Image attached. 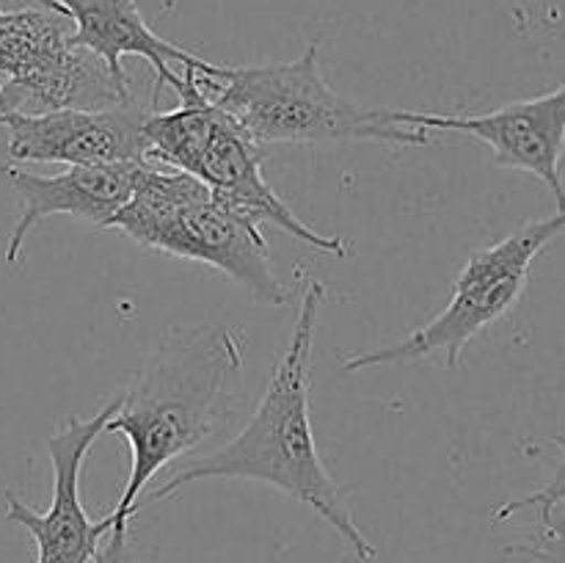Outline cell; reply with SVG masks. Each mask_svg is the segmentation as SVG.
Here are the masks:
<instances>
[{"instance_id": "6da1fadb", "label": "cell", "mask_w": 565, "mask_h": 563, "mask_svg": "<svg viewBox=\"0 0 565 563\" xmlns=\"http://www.w3.org/2000/svg\"><path fill=\"white\" fill-rule=\"evenodd\" d=\"M243 403L241 331L224 323L169 326L119 392V408L105 428L119 434L132 456L125 491L105 517L110 530L127 528L149 480L207 436L230 428Z\"/></svg>"}, {"instance_id": "7a4b0ae2", "label": "cell", "mask_w": 565, "mask_h": 563, "mask_svg": "<svg viewBox=\"0 0 565 563\" xmlns=\"http://www.w3.org/2000/svg\"><path fill=\"white\" fill-rule=\"evenodd\" d=\"M326 296H329V287L323 282H309L298 304L290 340L274 364L268 390L248 423L237 431V436H232L215 453L193 458L185 467L177 469L147 497V502L169 500L193 480H259L312 508L351 546L359 563H375L379 552L353 519L351 489L337 484L334 475L326 469L318 442H315L312 414H309L315 329H318V315Z\"/></svg>"}, {"instance_id": "3957f363", "label": "cell", "mask_w": 565, "mask_h": 563, "mask_svg": "<svg viewBox=\"0 0 565 563\" xmlns=\"http://www.w3.org/2000/svg\"><path fill=\"white\" fill-rule=\"evenodd\" d=\"M193 81L257 147L329 141H375L386 147L430 144V130L403 125L397 110L373 108L337 94L320 72V39H312L296 61L218 64L215 75L193 70Z\"/></svg>"}, {"instance_id": "277c9868", "label": "cell", "mask_w": 565, "mask_h": 563, "mask_svg": "<svg viewBox=\"0 0 565 563\" xmlns=\"http://www.w3.org/2000/svg\"><path fill=\"white\" fill-rule=\"evenodd\" d=\"M105 230L121 232L149 252L210 265L268 307L290 298L257 221L226 208L185 171L143 163L130 199Z\"/></svg>"}, {"instance_id": "5b68a950", "label": "cell", "mask_w": 565, "mask_h": 563, "mask_svg": "<svg viewBox=\"0 0 565 563\" xmlns=\"http://www.w3.org/2000/svg\"><path fill=\"white\" fill-rule=\"evenodd\" d=\"M180 105L154 110L143 119V160L185 171L210 188L218 202L235 213L263 224H274L296 241L334 257H348L351 246L342 237H326L303 224L263 174L259 147L241 130L235 119L210 103L193 81V70H182L171 88Z\"/></svg>"}, {"instance_id": "8992f818", "label": "cell", "mask_w": 565, "mask_h": 563, "mask_svg": "<svg viewBox=\"0 0 565 563\" xmlns=\"http://www.w3.org/2000/svg\"><path fill=\"white\" fill-rule=\"evenodd\" d=\"M565 232V210L530 221L491 246L475 248L458 274L447 307L408 337L386 346L356 351L340 362L345 373L406 364L445 353L447 368L461 364V353L480 331L505 318L530 279L535 257Z\"/></svg>"}, {"instance_id": "52a82bcc", "label": "cell", "mask_w": 565, "mask_h": 563, "mask_svg": "<svg viewBox=\"0 0 565 563\" xmlns=\"http://www.w3.org/2000/svg\"><path fill=\"white\" fill-rule=\"evenodd\" d=\"M72 31L70 17L53 9H0V75L39 110L132 103L130 83L116 81L97 55L77 47Z\"/></svg>"}, {"instance_id": "ba28073f", "label": "cell", "mask_w": 565, "mask_h": 563, "mask_svg": "<svg viewBox=\"0 0 565 563\" xmlns=\"http://www.w3.org/2000/svg\"><path fill=\"white\" fill-rule=\"evenodd\" d=\"M119 408V392L94 417H66L64 428L47 439L53 464V497L47 511H33L17 495H6V519L22 524L36 541L33 563H92L110 533L108 519L92 522L81 502V472L94 442L105 434Z\"/></svg>"}, {"instance_id": "9c48e42d", "label": "cell", "mask_w": 565, "mask_h": 563, "mask_svg": "<svg viewBox=\"0 0 565 563\" xmlns=\"http://www.w3.org/2000/svg\"><path fill=\"white\" fill-rule=\"evenodd\" d=\"M143 119L147 110L136 103L110 108L14 110L3 121L9 130L6 155L11 163H147Z\"/></svg>"}, {"instance_id": "30bf717a", "label": "cell", "mask_w": 565, "mask_h": 563, "mask_svg": "<svg viewBox=\"0 0 565 563\" xmlns=\"http://www.w3.org/2000/svg\"><path fill=\"white\" fill-rule=\"evenodd\" d=\"M403 125L425 130L463 132L486 141L494 152V163L522 169L539 177L555 196L557 210H565V182L561 160L565 152V83L555 92L508 103L489 114L441 116L423 110H397Z\"/></svg>"}, {"instance_id": "8fae6325", "label": "cell", "mask_w": 565, "mask_h": 563, "mask_svg": "<svg viewBox=\"0 0 565 563\" xmlns=\"http://www.w3.org/2000/svg\"><path fill=\"white\" fill-rule=\"evenodd\" d=\"M143 163L110 166H66L53 177L33 174L14 163H0V177L20 199V215L6 246V265H20L25 237L39 221L50 215H70L75 221L97 224L105 230L116 210L130 199L136 177Z\"/></svg>"}, {"instance_id": "7c38bea8", "label": "cell", "mask_w": 565, "mask_h": 563, "mask_svg": "<svg viewBox=\"0 0 565 563\" xmlns=\"http://www.w3.org/2000/svg\"><path fill=\"white\" fill-rule=\"evenodd\" d=\"M47 9L70 17L75 25L72 42L97 55L116 81L130 83L125 66H121L125 55L147 59L158 75L154 103H158L160 88H174L180 81V72H174L171 64H180L182 70H196L202 75H215L218 70V64L213 61L188 53L180 44H171L169 39L158 36L143 20L136 0H47Z\"/></svg>"}, {"instance_id": "4fadbf2b", "label": "cell", "mask_w": 565, "mask_h": 563, "mask_svg": "<svg viewBox=\"0 0 565 563\" xmlns=\"http://www.w3.org/2000/svg\"><path fill=\"white\" fill-rule=\"evenodd\" d=\"M505 557H524L533 563H565V513L561 506L539 513V530L533 539L516 541L502 550Z\"/></svg>"}, {"instance_id": "5bb4252c", "label": "cell", "mask_w": 565, "mask_h": 563, "mask_svg": "<svg viewBox=\"0 0 565 563\" xmlns=\"http://www.w3.org/2000/svg\"><path fill=\"white\" fill-rule=\"evenodd\" d=\"M550 442L561 450V458H557L555 475H552L550 484H546L544 489L533 491V495H524L519 497V500L502 502V506L494 511V522H505V519H511L513 513H522V511H535V513L552 511V508H557L561 502H565V436L555 434L550 436Z\"/></svg>"}, {"instance_id": "9a60e30c", "label": "cell", "mask_w": 565, "mask_h": 563, "mask_svg": "<svg viewBox=\"0 0 565 563\" xmlns=\"http://www.w3.org/2000/svg\"><path fill=\"white\" fill-rule=\"evenodd\" d=\"M92 563H136L130 552V541H127V528H114L108 533V541L99 544L97 555Z\"/></svg>"}, {"instance_id": "2e32d148", "label": "cell", "mask_w": 565, "mask_h": 563, "mask_svg": "<svg viewBox=\"0 0 565 563\" xmlns=\"http://www.w3.org/2000/svg\"><path fill=\"white\" fill-rule=\"evenodd\" d=\"M14 110H28L25 97L20 94V88H14L3 75H0V125H3Z\"/></svg>"}, {"instance_id": "e0dca14e", "label": "cell", "mask_w": 565, "mask_h": 563, "mask_svg": "<svg viewBox=\"0 0 565 563\" xmlns=\"http://www.w3.org/2000/svg\"><path fill=\"white\" fill-rule=\"evenodd\" d=\"M0 6H6V9H25V6H42V9H47V0H0Z\"/></svg>"}]
</instances>
